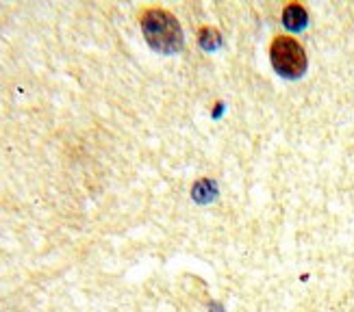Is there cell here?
<instances>
[{
	"mask_svg": "<svg viewBox=\"0 0 354 312\" xmlns=\"http://www.w3.org/2000/svg\"><path fill=\"white\" fill-rule=\"evenodd\" d=\"M270 59H272V65L274 70L285 79H300L304 70H306V52L300 43L287 37V35H280L272 41V48H270Z\"/></svg>",
	"mask_w": 354,
	"mask_h": 312,
	"instance_id": "cell-2",
	"label": "cell"
},
{
	"mask_svg": "<svg viewBox=\"0 0 354 312\" xmlns=\"http://www.w3.org/2000/svg\"><path fill=\"white\" fill-rule=\"evenodd\" d=\"M306 22H308V13L302 5L291 3L283 9V24L289 28V31H293V33L302 31V28L306 26Z\"/></svg>",
	"mask_w": 354,
	"mask_h": 312,
	"instance_id": "cell-3",
	"label": "cell"
},
{
	"mask_svg": "<svg viewBox=\"0 0 354 312\" xmlns=\"http://www.w3.org/2000/svg\"><path fill=\"white\" fill-rule=\"evenodd\" d=\"M215 196H217V187H215L213 180H206V178H204V180H198L194 185V200L196 202L206 204V202L215 200Z\"/></svg>",
	"mask_w": 354,
	"mask_h": 312,
	"instance_id": "cell-4",
	"label": "cell"
},
{
	"mask_svg": "<svg viewBox=\"0 0 354 312\" xmlns=\"http://www.w3.org/2000/svg\"><path fill=\"white\" fill-rule=\"evenodd\" d=\"M198 41H200V46L204 48V50H215L219 43H222V35H219L215 28H211V26H206V28H202L200 31V37H198Z\"/></svg>",
	"mask_w": 354,
	"mask_h": 312,
	"instance_id": "cell-5",
	"label": "cell"
},
{
	"mask_svg": "<svg viewBox=\"0 0 354 312\" xmlns=\"http://www.w3.org/2000/svg\"><path fill=\"white\" fill-rule=\"evenodd\" d=\"M141 31L148 46L161 54H174L183 48L181 24L166 9H148L141 16Z\"/></svg>",
	"mask_w": 354,
	"mask_h": 312,
	"instance_id": "cell-1",
	"label": "cell"
}]
</instances>
